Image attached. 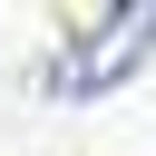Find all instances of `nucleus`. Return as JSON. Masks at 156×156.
Segmentation results:
<instances>
[{
	"label": "nucleus",
	"mask_w": 156,
	"mask_h": 156,
	"mask_svg": "<svg viewBox=\"0 0 156 156\" xmlns=\"http://www.w3.org/2000/svg\"><path fill=\"white\" fill-rule=\"evenodd\" d=\"M156 58V0H127V10H107V20H88L49 68H39V88L49 98H98V88H117V78H136Z\"/></svg>",
	"instance_id": "1"
}]
</instances>
